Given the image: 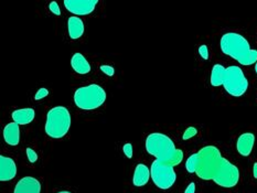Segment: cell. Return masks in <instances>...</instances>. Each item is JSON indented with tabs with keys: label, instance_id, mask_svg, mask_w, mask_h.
<instances>
[{
	"label": "cell",
	"instance_id": "obj_7",
	"mask_svg": "<svg viewBox=\"0 0 257 193\" xmlns=\"http://www.w3.org/2000/svg\"><path fill=\"white\" fill-rule=\"evenodd\" d=\"M150 173H152L154 184L161 190L170 189L177 180L175 167L170 162L161 161L158 159L153 162Z\"/></svg>",
	"mask_w": 257,
	"mask_h": 193
},
{
	"label": "cell",
	"instance_id": "obj_5",
	"mask_svg": "<svg viewBox=\"0 0 257 193\" xmlns=\"http://www.w3.org/2000/svg\"><path fill=\"white\" fill-rule=\"evenodd\" d=\"M106 97V92L102 86L89 84L77 88L74 93V103L83 110H93L102 106Z\"/></svg>",
	"mask_w": 257,
	"mask_h": 193
},
{
	"label": "cell",
	"instance_id": "obj_19",
	"mask_svg": "<svg viewBox=\"0 0 257 193\" xmlns=\"http://www.w3.org/2000/svg\"><path fill=\"white\" fill-rule=\"evenodd\" d=\"M182 159H183V152H182V150H180V149H177V152L175 154V157H173V159H172L171 164L173 165V167H176V165L181 163Z\"/></svg>",
	"mask_w": 257,
	"mask_h": 193
},
{
	"label": "cell",
	"instance_id": "obj_11",
	"mask_svg": "<svg viewBox=\"0 0 257 193\" xmlns=\"http://www.w3.org/2000/svg\"><path fill=\"white\" fill-rule=\"evenodd\" d=\"M255 142V136L250 132H245L238 137L237 143H236V149L238 153L243 157H247L250 154L253 150Z\"/></svg>",
	"mask_w": 257,
	"mask_h": 193
},
{
	"label": "cell",
	"instance_id": "obj_15",
	"mask_svg": "<svg viewBox=\"0 0 257 193\" xmlns=\"http://www.w3.org/2000/svg\"><path fill=\"white\" fill-rule=\"evenodd\" d=\"M68 30L69 36L73 40L81 38L84 35V22L79 17H70L68 20Z\"/></svg>",
	"mask_w": 257,
	"mask_h": 193
},
{
	"label": "cell",
	"instance_id": "obj_4",
	"mask_svg": "<svg viewBox=\"0 0 257 193\" xmlns=\"http://www.w3.org/2000/svg\"><path fill=\"white\" fill-rule=\"evenodd\" d=\"M146 150L156 159L171 163L177 152V148L170 137L159 132H154L147 137Z\"/></svg>",
	"mask_w": 257,
	"mask_h": 193
},
{
	"label": "cell",
	"instance_id": "obj_27",
	"mask_svg": "<svg viewBox=\"0 0 257 193\" xmlns=\"http://www.w3.org/2000/svg\"><path fill=\"white\" fill-rule=\"evenodd\" d=\"M253 174H254V178L257 179V162L254 163V168H253Z\"/></svg>",
	"mask_w": 257,
	"mask_h": 193
},
{
	"label": "cell",
	"instance_id": "obj_29",
	"mask_svg": "<svg viewBox=\"0 0 257 193\" xmlns=\"http://www.w3.org/2000/svg\"><path fill=\"white\" fill-rule=\"evenodd\" d=\"M255 72H256V74H257V62H256V65H255Z\"/></svg>",
	"mask_w": 257,
	"mask_h": 193
},
{
	"label": "cell",
	"instance_id": "obj_10",
	"mask_svg": "<svg viewBox=\"0 0 257 193\" xmlns=\"http://www.w3.org/2000/svg\"><path fill=\"white\" fill-rule=\"evenodd\" d=\"M17 174V165L13 159L6 156H0V180L10 181Z\"/></svg>",
	"mask_w": 257,
	"mask_h": 193
},
{
	"label": "cell",
	"instance_id": "obj_6",
	"mask_svg": "<svg viewBox=\"0 0 257 193\" xmlns=\"http://www.w3.org/2000/svg\"><path fill=\"white\" fill-rule=\"evenodd\" d=\"M223 87L231 96L234 97H241L246 93L248 81L239 66L231 65L226 68Z\"/></svg>",
	"mask_w": 257,
	"mask_h": 193
},
{
	"label": "cell",
	"instance_id": "obj_13",
	"mask_svg": "<svg viewBox=\"0 0 257 193\" xmlns=\"http://www.w3.org/2000/svg\"><path fill=\"white\" fill-rule=\"evenodd\" d=\"M152 176L150 170L146 164L139 163L136 165L135 171H134L133 182L136 186H144L148 183V181Z\"/></svg>",
	"mask_w": 257,
	"mask_h": 193
},
{
	"label": "cell",
	"instance_id": "obj_21",
	"mask_svg": "<svg viewBox=\"0 0 257 193\" xmlns=\"http://www.w3.org/2000/svg\"><path fill=\"white\" fill-rule=\"evenodd\" d=\"M49 95V91L47 90L46 87H42L39 90L37 93H36V96H35V99L36 101H40V99L47 97Z\"/></svg>",
	"mask_w": 257,
	"mask_h": 193
},
{
	"label": "cell",
	"instance_id": "obj_24",
	"mask_svg": "<svg viewBox=\"0 0 257 193\" xmlns=\"http://www.w3.org/2000/svg\"><path fill=\"white\" fill-rule=\"evenodd\" d=\"M49 8H50V11H51L53 15H55V16H60L61 15V10H60V7H59L58 3L52 2L51 4L49 5Z\"/></svg>",
	"mask_w": 257,
	"mask_h": 193
},
{
	"label": "cell",
	"instance_id": "obj_22",
	"mask_svg": "<svg viewBox=\"0 0 257 193\" xmlns=\"http://www.w3.org/2000/svg\"><path fill=\"white\" fill-rule=\"evenodd\" d=\"M122 151H124L125 156H126L127 158L132 159V158H133V153H134V152H133V145H132V143H130V142L125 143L124 147H122Z\"/></svg>",
	"mask_w": 257,
	"mask_h": 193
},
{
	"label": "cell",
	"instance_id": "obj_9",
	"mask_svg": "<svg viewBox=\"0 0 257 193\" xmlns=\"http://www.w3.org/2000/svg\"><path fill=\"white\" fill-rule=\"evenodd\" d=\"M14 193H41V183L33 176H25L16 184Z\"/></svg>",
	"mask_w": 257,
	"mask_h": 193
},
{
	"label": "cell",
	"instance_id": "obj_8",
	"mask_svg": "<svg viewBox=\"0 0 257 193\" xmlns=\"http://www.w3.org/2000/svg\"><path fill=\"white\" fill-rule=\"evenodd\" d=\"M98 0H65L64 6L71 14L77 16H86L92 14Z\"/></svg>",
	"mask_w": 257,
	"mask_h": 193
},
{
	"label": "cell",
	"instance_id": "obj_18",
	"mask_svg": "<svg viewBox=\"0 0 257 193\" xmlns=\"http://www.w3.org/2000/svg\"><path fill=\"white\" fill-rule=\"evenodd\" d=\"M197 134H198L197 128H194V127H188V128L186 129V131H184L183 136H182V139L183 140L191 139V138L194 137Z\"/></svg>",
	"mask_w": 257,
	"mask_h": 193
},
{
	"label": "cell",
	"instance_id": "obj_25",
	"mask_svg": "<svg viewBox=\"0 0 257 193\" xmlns=\"http://www.w3.org/2000/svg\"><path fill=\"white\" fill-rule=\"evenodd\" d=\"M199 53H200L201 58H202V59H204V60L209 59V50H208V47H206V46H201L199 48Z\"/></svg>",
	"mask_w": 257,
	"mask_h": 193
},
{
	"label": "cell",
	"instance_id": "obj_26",
	"mask_svg": "<svg viewBox=\"0 0 257 193\" xmlns=\"http://www.w3.org/2000/svg\"><path fill=\"white\" fill-rule=\"evenodd\" d=\"M195 192V184L193 183V182H191L188 185V187L186 189V191H184V193H194Z\"/></svg>",
	"mask_w": 257,
	"mask_h": 193
},
{
	"label": "cell",
	"instance_id": "obj_23",
	"mask_svg": "<svg viewBox=\"0 0 257 193\" xmlns=\"http://www.w3.org/2000/svg\"><path fill=\"white\" fill-rule=\"evenodd\" d=\"M100 70H102L103 73H105L106 75H108V76H113L115 74V70H114L113 66L100 65Z\"/></svg>",
	"mask_w": 257,
	"mask_h": 193
},
{
	"label": "cell",
	"instance_id": "obj_3",
	"mask_svg": "<svg viewBox=\"0 0 257 193\" xmlns=\"http://www.w3.org/2000/svg\"><path fill=\"white\" fill-rule=\"evenodd\" d=\"M71 123L72 118L69 109L63 106H57L48 112L44 129L49 137L53 139H61L69 132Z\"/></svg>",
	"mask_w": 257,
	"mask_h": 193
},
{
	"label": "cell",
	"instance_id": "obj_12",
	"mask_svg": "<svg viewBox=\"0 0 257 193\" xmlns=\"http://www.w3.org/2000/svg\"><path fill=\"white\" fill-rule=\"evenodd\" d=\"M5 141L10 146H17L20 141V125L17 123H9L4 128Z\"/></svg>",
	"mask_w": 257,
	"mask_h": 193
},
{
	"label": "cell",
	"instance_id": "obj_20",
	"mask_svg": "<svg viewBox=\"0 0 257 193\" xmlns=\"http://www.w3.org/2000/svg\"><path fill=\"white\" fill-rule=\"evenodd\" d=\"M27 157H28V159H29V161L31 163L36 162L37 160H38L37 152L33 150V149H31V148H27Z\"/></svg>",
	"mask_w": 257,
	"mask_h": 193
},
{
	"label": "cell",
	"instance_id": "obj_1",
	"mask_svg": "<svg viewBox=\"0 0 257 193\" xmlns=\"http://www.w3.org/2000/svg\"><path fill=\"white\" fill-rule=\"evenodd\" d=\"M188 172L195 173L202 180H213L222 187H233L239 181L235 164L222 156L215 146H205L190 156L186 162Z\"/></svg>",
	"mask_w": 257,
	"mask_h": 193
},
{
	"label": "cell",
	"instance_id": "obj_28",
	"mask_svg": "<svg viewBox=\"0 0 257 193\" xmlns=\"http://www.w3.org/2000/svg\"><path fill=\"white\" fill-rule=\"evenodd\" d=\"M58 193H71L70 191H60V192H58Z\"/></svg>",
	"mask_w": 257,
	"mask_h": 193
},
{
	"label": "cell",
	"instance_id": "obj_14",
	"mask_svg": "<svg viewBox=\"0 0 257 193\" xmlns=\"http://www.w3.org/2000/svg\"><path fill=\"white\" fill-rule=\"evenodd\" d=\"M71 65L76 73L79 74H87L91 72V64L88 63V61L82 53H75L71 59Z\"/></svg>",
	"mask_w": 257,
	"mask_h": 193
},
{
	"label": "cell",
	"instance_id": "obj_16",
	"mask_svg": "<svg viewBox=\"0 0 257 193\" xmlns=\"http://www.w3.org/2000/svg\"><path fill=\"white\" fill-rule=\"evenodd\" d=\"M13 119L18 125H28L35 119V109L33 108H20L13 113Z\"/></svg>",
	"mask_w": 257,
	"mask_h": 193
},
{
	"label": "cell",
	"instance_id": "obj_2",
	"mask_svg": "<svg viewBox=\"0 0 257 193\" xmlns=\"http://www.w3.org/2000/svg\"><path fill=\"white\" fill-rule=\"evenodd\" d=\"M222 52L242 65H252L257 62V50L250 48L248 41L236 32H227L220 41Z\"/></svg>",
	"mask_w": 257,
	"mask_h": 193
},
{
	"label": "cell",
	"instance_id": "obj_17",
	"mask_svg": "<svg viewBox=\"0 0 257 193\" xmlns=\"http://www.w3.org/2000/svg\"><path fill=\"white\" fill-rule=\"evenodd\" d=\"M225 72L226 68H224L222 64H215L213 68H212L211 72V85L212 86H221L223 85V82H224V77H225Z\"/></svg>",
	"mask_w": 257,
	"mask_h": 193
}]
</instances>
